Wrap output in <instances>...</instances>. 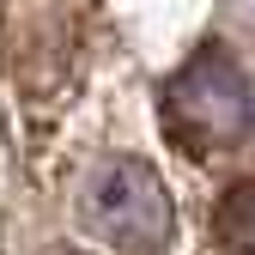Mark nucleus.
<instances>
[{"label":"nucleus","mask_w":255,"mask_h":255,"mask_svg":"<svg viewBox=\"0 0 255 255\" xmlns=\"http://www.w3.org/2000/svg\"><path fill=\"white\" fill-rule=\"evenodd\" d=\"M164 140L188 158H225L255 134V91L225 43L195 49L158 98Z\"/></svg>","instance_id":"f257e3e1"},{"label":"nucleus","mask_w":255,"mask_h":255,"mask_svg":"<svg viewBox=\"0 0 255 255\" xmlns=\"http://www.w3.org/2000/svg\"><path fill=\"white\" fill-rule=\"evenodd\" d=\"M79 225L91 243L122 249V255H164L176 237V207L170 188L140 152H104L91 158V170L79 176Z\"/></svg>","instance_id":"f03ea898"},{"label":"nucleus","mask_w":255,"mask_h":255,"mask_svg":"<svg viewBox=\"0 0 255 255\" xmlns=\"http://www.w3.org/2000/svg\"><path fill=\"white\" fill-rule=\"evenodd\" d=\"M49 255H79V249H49Z\"/></svg>","instance_id":"20e7f679"},{"label":"nucleus","mask_w":255,"mask_h":255,"mask_svg":"<svg viewBox=\"0 0 255 255\" xmlns=\"http://www.w3.org/2000/svg\"><path fill=\"white\" fill-rule=\"evenodd\" d=\"M213 243L219 255H255V176L231 182L213 207Z\"/></svg>","instance_id":"7ed1b4c3"}]
</instances>
